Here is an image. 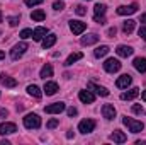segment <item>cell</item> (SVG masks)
<instances>
[{"instance_id":"obj_20","label":"cell","mask_w":146,"mask_h":145,"mask_svg":"<svg viewBox=\"0 0 146 145\" xmlns=\"http://www.w3.org/2000/svg\"><path fill=\"white\" fill-rule=\"evenodd\" d=\"M99 41V36L97 34H87V36L82 38V44L83 46H90V44H95Z\"/></svg>"},{"instance_id":"obj_17","label":"cell","mask_w":146,"mask_h":145,"mask_svg":"<svg viewBox=\"0 0 146 145\" xmlns=\"http://www.w3.org/2000/svg\"><path fill=\"white\" fill-rule=\"evenodd\" d=\"M138 96H139V89L134 87V89H131V91H127V92H122V94H121V99H122V101H131V99H134V97H138Z\"/></svg>"},{"instance_id":"obj_14","label":"cell","mask_w":146,"mask_h":145,"mask_svg":"<svg viewBox=\"0 0 146 145\" xmlns=\"http://www.w3.org/2000/svg\"><path fill=\"white\" fill-rule=\"evenodd\" d=\"M102 114H104V118L106 119H114L115 118V108L112 106V104H104V108H102Z\"/></svg>"},{"instance_id":"obj_32","label":"cell","mask_w":146,"mask_h":145,"mask_svg":"<svg viewBox=\"0 0 146 145\" xmlns=\"http://www.w3.org/2000/svg\"><path fill=\"white\" fill-rule=\"evenodd\" d=\"M53 9H54V10H63V9H65V2H61V0H56V2L53 3Z\"/></svg>"},{"instance_id":"obj_41","label":"cell","mask_w":146,"mask_h":145,"mask_svg":"<svg viewBox=\"0 0 146 145\" xmlns=\"http://www.w3.org/2000/svg\"><path fill=\"white\" fill-rule=\"evenodd\" d=\"M139 22H143V24H146V12L141 15V19H139Z\"/></svg>"},{"instance_id":"obj_27","label":"cell","mask_w":146,"mask_h":145,"mask_svg":"<svg viewBox=\"0 0 146 145\" xmlns=\"http://www.w3.org/2000/svg\"><path fill=\"white\" fill-rule=\"evenodd\" d=\"M31 19H33V21H36V22H41V21H44V19H46V12H44V10H41V9H37V10H34V12L31 14Z\"/></svg>"},{"instance_id":"obj_42","label":"cell","mask_w":146,"mask_h":145,"mask_svg":"<svg viewBox=\"0 0 146 145\" xmlns=\"http://www.w3.org/2000/svg\"><path fill=\"white\" fill-rule=\"evenodd\" d=\"M3 58H5V53H3V51L0 50V60H3Z\"/></svg>"},{"instance_id":"obj_13","label":"cell","mask_w":146,"mask_h":145,"mask_svg":"<svg viewBox=\"0 0 146 145\" xmlns=\"http://www.w3.org/2000/svg\"><path fill=\"white\" fill-rule=\"evenodd\" d=\"M0 84H2L3 87H15V85H17V80H15L14 77H10V75L2 73V75H0Z\"/></svg>"},{"instance_id":"obj_18","label":"cell","mask_w":146,"mask_h":145,"mask_svg":"<svg viewBox=\"0 0 146 145\" xmlns=\"http://www.w3.org/2000/svg\"><path fill=\"white\" fill-rule=\"evenodd\" d=\"M110 140H112V142H115V144H124V142L127 140V137H126L121 130H115V132L110 135Z\"/></svg>"},{"instance_id":"obj_31","label":"cell","mask_w":146,"mask_h":145,"mask_svg":"<svg viewBox=\"0 0 146 145\" xmlns=\"http://www.w3.org/2000/svg\"><path fill=\"white\" fill-rule=\"evenodd\" d=\"M21 38H22V39L33 38V29H22V31H21Z\"/></svg>"},{"instance_id":"obj_15","label":"cell","mask_w":146,"mask_h":145,"mask_svg":"<svg viewBox=\"0 0 146 145\" xmlns=\"http://www.w3.org/2000/svg\"><path fill=\"white\" fill-rule=\"evenodd\" d=\"M133 48L131 46H124V44H121V46H117V50H115V53L119 55V56H122V58H127V56H131L133 55Z\"/></svg>"},{"instance_id":"obj_35","label":"cell","mask_w":146,"mask_h":145,"mask_svg":"<svg viewBox=\"0 0 146 145\" xmlns=\"http://www.w3.org/2000/svg\"><path fill=\"white\" fill-rule=\"evenodd\" d=\"M75 12H76L78 15H85V14H87V10H85V7H83V5H78V7L75 9Z\"/></svg>"},{"instance_id":"obj_3","label":"cell","mask_w":146,"mask_h":145,"mask_svg":"<svg viewBox=\"0 0 146 145\" xmlns=\"http://www.w3.org/2000/svg\"><path fill=\"white\" fill-rule=\"evenodd\" d=\"M106 5L104 3H97L95 7H94V19H95V22H99V24H106V19H104V14H106Z\"/></svg>"},{"instance_id":"obj_23","label":"cell","mask_w":146,"mask_h":145,"mask_svg":"<svg viewBox=\"0 0 146 145\" xmlns=\"http://www.w3.org/2000/svg\"><path fill=\"white\" fill-rule=\"evenodd\" d=\"M88 87H90V89H94V91H95V94H99V96H102V97H107V96H109V91H107L106 87H102V85L88 84Z\"/></svg>"},{"instance_id":"obj_37","label":"cell","mask_w":146,"mask_h":145,"mask_svg":"<svg viewBox=\"0 0 146 145\" xmlns=\"http://www.w3.org/2000/svg\"><path fill=\"white\" fill-rule=\"evenodd\" d=\"M138 34H139V36H141V38H143V39L146 41V24H143V26L139 28V31H138Z\"/></svg>"},{"instance_id":"obj_19","label":"cell","mask_w":146,"mask_h":145,"mask_svg":"<svg viewBox=\"0 0 146 145\" xmlns=\"http://www.w3.org/2000/svg\"><path fill=\"white\" fill-rule=\"evenodd\" d=\"M46 34H48V29H46V28H36V29L33 31V39H34V41H42Z\"/></svg>"},{"instance_id":"obj_11","label":"cell","mask_w":146,"mask_h":145,"mask_svg":"<svg viewBox=\"0 0 146 145\" xmlns=\"http://www.w3.org/2000/svg\"><path fill=\"white\" fill-rule=\"evenodd\" d=\"M78 97H80V101L85 103V104H92V103L95 101V96H94L90 91H80V92H78Z\"/></svg>"},{"instance_id":"obj_25","label":"cell","mask_w":146,"mask_h":145,"mask_svg":"<svg viewBox=\"0 0 146 145\" xmlns=\"http://www.w3.org/2000/svg\"><path fill=\"white\" fill-rule=\"evenodd\" d=\"M39 77H41V79H44V80H46L48 77H53V67H51L49 63H46V65L41 68V73H39Z\"/></svg>"},{"instance_id":"obj_2","label":"cell","mask_w":146,"mask_h":145,"mask_svg":"<svg viewBox=\"0 0 146 145\" xmlns=\"http://www.w3.org/2000/svg\"><path fill=\"white\" fill-rule=\"evenodd\" d=\"M24 126L27 128V130H36L41 126V118L34 114V113H29V114H26V118H24Z\"/></svg>"},{"instance_id":"obj_29","label":"cell","mask_w":146,"mask_h":145,"mask_svg":"<svg viewBox=\"0 0 146 145\" xmlns=\"http://www.w3.org/2000/svg\"><path fill=\"white\" fill-rule=\"evenodd\" d=\"M80 58H83V55H82L80 51H76V53H72V55L66 58V63H65V65H68V67H70V65H73L75 62H78Z\"/></svg>"},{"instance_id":"obj_39","label":"cell","mask_w":146,"mask_h":145,"mask_svg":"<svg viewBox=\"0 0 146 145\" xmlns=\"http://www.w3.org/2000/svg\"><path fill=\"white\" fill-rule=\"evenodd\" d=\"M107 34H109L110 38H114V36H115V28H110L109 31H107Z\"/></svg>"},{"instance_id":"obj_8","label":"cell","mask_w":146,"mask_h":145,"mask_svg":"<svg viewBox=\"0 0 146 145\" xmlns=\"http://www.w3.org/2000/svg\"><path fill=\"white\" fill-rule=\"evenodd\" d=\"M70 29H72L73 34H82L87 29V24L82 21H70Z\"/></svg>"},{"instance_id":"obj_4","label":"cell","mask_w":146,"mask_h":145,"mask_svg":"<svg viewBox=\"0 0 146 145\" xmlns=\"http://www.w3.org/2000/svg\"><path fill=\"white\" fill-rule=\"evenodd\" d=\"M29 46H27V43H19V44H15L14 48H12V51H10V56H12V60H19L24 53H26V50H27Z\"/></svg>"},{"instance_id":"obj_16","label":"cell","mask_w":146,"mask_h":145,"mask_svg":"<svg viewBox=\"0 0 146 145\" xmlns=\"http://www.w3.org/2000/svg\"><path fill=\"white\" fill-rule=\"evenodd\" d=\"M42 91H44L46 96H54V94L58 92V84H56V82H46Z\"/></svg>"},{"instance_id":"obj_36","label":"cell","mask_w":146,"mask_h":145,"mask_svg":"<svg viewBox=\"0 0 146 145\" xmlns=\"http://www.w3.org/2000/svg\"><path fill=\"white\" fill-rule=\"evenodd\" d=\"M133 111H134L136 114H143V113H145L143 106H139V104H134V106H133Z\"/></svg>"},{"instance_id":"obj_10","label":"cell","mask_w":146,"mask_h":145,"mask_svg":"<svg viewBox=\"0 0 146 145\" xmlns=\"http://www.w3.org/2000/svg\"><path fill=\"white\" fill-rule=\"evenodd\" d=\"M131 82H133V79H131V75H129V73H124V75H121V77L117 79V82H115V85H117L119 89H126L127 85H131Z\"/></svg>"},{"instance_id":"obj_26","label":"cell","mask_w":146,"mask_h":145,"mask_svg":"<svg viewBox=\"0 0 146 145\" xmlns=\"http://www.w3.org/2000/svg\"><path fill=\"white\" fill-rule=\"evenodd\" d=\"M107 53H109V46H107V44L97 46V48H95V51H94V55H95L97 58H102V56H106Z\"/></svg>"},{"instance_id":"obj_6","label":"cell","mask_w":146,"mask_h":145,"mask_svg":"<svg viewBox=\"0 0 146 145\" xmlns=\"http://www.w3.org/2000/svg\"><path fill=\"white\" fill-rule=\"evenodd\" d=\"M78 130L82 133H92L95 130V121L94 119H83L78 123Z\"/></svg>"},{"instance_id":"obj_28","label":"cell","mask_w":146,"mask_h":145,"mask_svg":"<svg viewBox=\"0 0 146 145\" xmlns=\"http://www.w3.org/2000/svg\"><path fill=\"white\" fill-rule=\"evenodd\" d=\"M27 92H29V94H31L33 97H36V99H41V96H42V92H41V89H39L37 85H34V84L27 87Z\"/></svg>"},{"instance_id":"obj_30","label":"cell","mask_w":146,"mask_h":145,"mask_svg":"<svg viewBox=\"0 0 146 145\" xmlns=\"http://www.w3.org/2000/svg\"><path fill=\"white\" fill-rule=\"evenodd\" d=\"M19 21H21V17L19 15H10V17H7V22L14 28V26H17L19 24Z\"/></svg>"},{"instance_id":"obj_44","label":"cell","mask_w":146,"mask_h":145,"mask_svg":"<svg viewBox=\"0 0 146 145\" xmlns=\"http://www.w3.org/2000/svg\"><path fill=\"white\" fill-rule=\"evenodd\" d=\"M0 22H2V12H0Z\"/></svg>"},{"instance_id":"obj_1","label":"cell","mask_w":146,"mask_h":145,"mask_svg":"<svg viewBox=\"0 0 146 145\" xmlns=\"http://www.w3.org/2000/svg\"><path fill=\"white\" fill-rule=\"evenodd\" d=\"M122 123H124V125L129 128V132H133V133H139V132H143V128H145L143 121H138V119H133V118H127V116L122 118Z\"/></svg>"},{"instance_id":"obj_33","label":"cell","mask_w":146,"mask_h":145,"mask_svg":"<svg viewBox=\"0 0 146 145\" xmlns=\"http://www.w3.org/2000/svg\"><path fill=\"white\" fill-rule=\"evenodd\" d=\"M44 0H26V5L27 7H34V5H39V3H42Z\"/></svg>"},{"instance_id":"obj_7","label":"cell","mask_w":146,"mask_h":145,"mask_svg":"<svg viewBox=\"0 0 146 145\" xmlns=\"http://www.w3.org/2000/svg\"><path fill=\"white\" fill-rule=\"evenodd\" d=\"M65 109H66L65 103H54V104L46 106V108H44V111H46V113H49V114H60V113H63Z\"/></svg>"},{"instance_id":"obj_24","label":"cell","mask_w":146,"mask_h":145,"mask_svg":"<svg viewBox=\"0 0 146 145\" xmlns=\"http://www.w3.org/2000/svg\"><path fill=\"white\" fill-rule=\"evenodd\" d=\"M54 43H56V34H48V36H44V39H42V48L44 50L46 48H51Z\"/></svg>"},{"instance_id":"obj_21","label":"cell","mask_w":146,"mask_h":145,"mask_svg":"<svg viewBox=\"0 0 146 145\" xmlns=\"http://www.w3.org/2000/svg\"><path fill=\"white\" fill-rule=\"evenodd\" d=\"M133 65H134V68H136L138 72H141V73L146 72V58H136V60L133 62Z\"/></svg>"},{"instance_id":"obj_38","label":"cell","mask_w":146,"mask_h":145,"mask_svg":"<svg viewBox=\"0 0 146 145\" xmlns=\"http://www.w3.org/2000/svg\"><path fill=\"white\" fill-rule=\"evenodd\" d=\"M66 113H68V116H76L78 111H76V108H68L66 109Z\"/></svg>"},{"instance_id":"obj_34","label":"cell","mask_w":146,"mask_h":145,"mask_svg":"<svg viewBox=\"0 0 146 145\" xmlns=\"http://www.w3.org/2000/svg\"><path fill=\"white\" fill-rule=\"evenodd\" d=\"M58 123H60V121H58L56 118H54V119H49V121H48V128H49V130H53V128H56V126H58Z\"/></svg>"},{"instance_id":"obj_40","label":"cell","mask_w":146,"mask_h":145,"mask_svg":"<svg viewBox=\"0 0 146 145\" xmlns=\"http://www.w3.org/2000/svg\"><path fill=\"white\" fill-rule=\"evenodd\" d=\"M9 113H7V109H3V108H0V118H5Z\"/></svg>"},{"instance_id":"obj_12","label":"cell","mask_w":146,"mask_h":145,"mask_svg":"<svg viewBox=\"0 0 146 145\" xmlns=\"http://www.w3.org/2000/svg\"><path fill=\"white\" fill-rule=\"evenodd\" d=\"M15 132H17V126L14 123H0V135H10Z\"/></svg>"},{"instance_id":"obj_5","label":"cell","mask_w":146,"mask_h":145,"mask_svg":"<svg viewBox=\"0 0 146 145\" xmlns=\"http://www.w3.org/2000/svg\"><path fill=\"white\" fill-rule=\"evenodd\" d=\"M104 68H106V72H109V73H115L121 70V62L115 60V58H109V60H106Z\"/></svg>"},{"instance_id":"obj_22","label":"cell","mask_w":146,"mask_h":145,"mask_svg":"<svg viewBox=\"0 0 146 145\" xmlns=\"http://www.w3.org/2000/svg\"><path fill=\"white\" fill-rule=\"evenodd\" d=\"M134 26H136V21L127 19V21H124V24H122V31H124L126 34H131V33L134 31Z\"/></svg>"},{"instance_id":"obj_43","label":"cell","mask_w":146,"mask_h":145,"mask_svg":"<svg viewBox=\"0 0 146 145\" xmlns=\"http://www.w3.org/2000/svg\"><path fill=\"white\" fill-rule=\"evenodd\" d=\"M141 97H143V101H146V91H143V94H141Z\"/></svg>"},{"instance_id":"obj_9","label":"cell","mask_w":146,"mask_h":145,"mask_svg":"<svg viewBox=\"0 0 146 145\" xmlns=\"http://www.w3.org/2000/svg\"><path fill=\"white\" fill-rule=\"evenodd\" d=\"M138 10V5L136 3H131V5H121L119 9H117V14L119 15H131V14H134Z\"/></svg>"}]
</instances>
